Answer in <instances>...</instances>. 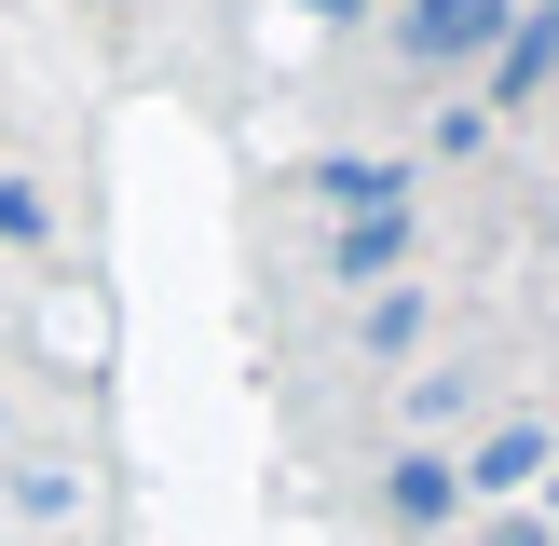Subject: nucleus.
<instances>
[{
	"label": "nucleus",
	"mask_w": 559,
	"mask_h": 546,
	"mask_svg": "<svg viewBox=\"0 0 559 546\" xmlns=\"http://www.w3.org/2000/svg\"><path fill=\"white\" fill-rule=\"evenodd\" d=\"M491 14L506 0H409V55L424 69H464V55H491Z\"/></svg>",
	"instance_id": "f257e3e1"
},
{
	"label": "nucleus",
	"mask_w": 559,
	"mask_h": 546,
	"mask_svg": "<svg viewBox=\"0 0 559 546\" xmlns=\"http://www.w3.org/2000/svg\"><path fill=\"white\" fill-rule=\"evenodd\" d=\"M546 69H559V0H533V14H519L506 41H491V109H519Z\"/></svg>",
	"instance_id": "f03ea898"
},
{
	"label": "nucleus",
	"mask_w": 559,
	"mask_h": 546,
	"mask_svg": "<svg viewBox=\"0 0 559 546\" xmlns=\"http://www.w3.org/2000/svg\"><path fill=\"white\" fill-rule=\"evenodd\" d=\"M533 478H546V424L478 437V464H464V491H478V506H506V491H533Z\"/></svg>",
	"instance_id": "7ed1b4c3"
},
{
	"label": "nucleus",
	"mask_w": 559,
	"mask_h": 546,
	"mask_svg": "<svg viewBox=\"0 0 559 546\" xmlns=\"http://www.w3.org/2000/svg\"><path fill=\"white\" fill-rule=\"evenodd\" d=\"M314 191H328V205H382V218H396L409 164H369V151H342V164H314Z\"/></svg>",
	"instance_id": "20e7f679"
},
{
	"label": "nucleus",
	"mask_w": 559,
	"mask_h": 546,
	"mask_svg": "<svg viewBox=\"0 0 559 546\" xmlns=\"http://www.w3.org/2000/svg\"><path fill=\"white\" fill-rule=\"evenodd\" d=\"M382 506L424 533V519H451V506H464V478H451V464H396V478H382Z\"/></svg>",
	"instance_id": "39448f33"
},
{
	"label": "nucleus",
	"mask_w": 559,
	"mask_h": 546,
	"mask_svg": "<svg viewBox=\"0 0 559 546\" xmlns=\"http://www.w3.org/2000/svg\"><path fill=\"white\" fill-rule=\"evenodd\" d=\"M69 506H82L69 464H14V519H69Z\"/></svg>",
	"instance_id": "423d86ee"
},
{
	"label": "nucleus",
	"mask_w": 559,
	"mask_h": 546,
	"mask_svg": "<svg viewBox=\"0 0 559 546\" xmlns=\"http://www.w3.org/2000/svg\"><path fill=\"white\" fill-rule=\"evenodd\" d=\"M0 233H14V246H41V191H27V178H0Z\"/></svg>",
	"instance_id": "0eeeda50"
},
{
	"label": "nucleus",
	"mask_w": 559,
	"mask_h": 546,
	"mask_svg": "<svg viewBox=\"0 0 559 546\" xmlns=\"http://www.w3.org/2000/svg\"><path fill=\"white\" fill-rule=\"evenodd\" d=\"M491 546H546V519H491Z\"/></svg>",
	"instance_id": "6e6552de"
},
{
	"label": "nucleus",
	"mask_w": 559,
	"mask_h": 546,
	"mask_svg": "<svg viewBox=\"0 0 559 546\" xmlns=\"http://www.w3.org/2000/svg\"><path fill=\"white\" fill-rule=\"evenodd\" d=\"M546 533H559V478H546Z\"/></svg>",
	"instance_id": "1a4fd4ad"
},
{
	"label": "nucleus",
	"mask_w": 559,
	"mask_h": 546,
	"mask_svg": "<svg viewBox=\"0 0 559 546\" xmlns=\"http://www.w3.org/2000/svg\"><path fill=\"white\" fill-rule=\"evenodd\" d=\"M0 424H14V410H0Z\"/></svg>",
	"instance_id": "9d476101"
}]
</instances>
